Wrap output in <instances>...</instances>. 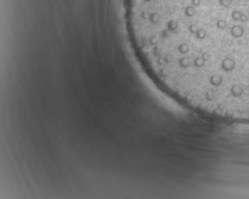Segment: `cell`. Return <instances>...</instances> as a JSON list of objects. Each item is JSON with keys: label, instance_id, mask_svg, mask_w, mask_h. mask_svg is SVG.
Here are the masks:
<instances>
[{"label": "cell", "instance_id": "obj_2", "mask_svg": "<svg viewBox=\"0 0 249 199\" xmlns=\"http://www.w3.org/2000/svg\"><path fill=\"white\" fill-rule=\"evenodd\" d=\"M230 34L233 38H241L244 34V29L241 25H236L232 26L230 29Z\"/></svg>", "mask_w": 249, "mask_h": 199}, {"label": "cell", "instance_id": "obj_6", "mask_svg": "<svg viewBox=\"0 0 249 199\" xmlns=\"http://www.w3.org/2000/svg\"><path fill=\"white\" fill-rule=\"evenodd\" d=\"M232 3H233V0H219L220 5L223 6V7H225V8L230 6Z\"/></svg>", "mask_w": 249, "mask_h": 199}, {"label": "cell", "instance_id": "obj_4", "mask_svg": "<svg viewBox=\"0 0 249 199\" xmlns=\"http://www.w3.org/2000/svg\"><path fill=\"white\" fill-rule=\"evenodd\" d=\"M216 26L219 29L224 30L225 28L227 27V22L224 19H219L217 21Z\"/></svg>", "mask_w": 249, "mask_h": 199}, {"label": "cell", "instance_id": "obj_8", "mask_svg": "<svg viewBox=\"0 0 249 199\" xmlns=\"http://www.w3.org/2000/svg\"><path fill=\"white\" fill-rule=\"evenodd\" d=\"M247 21H248V17H247V15L242 14V16H241V22H246Z\"/></svg>", "mask_w": 249, "mask_h": 199}, {"label": "cell", "instance_id": "obj_7", "mask_svg": "<svg viewBox=\"0 0 249 199\" xmlns=\"http://www.w3.org/2000/svg\"><path fill=\"white\" fill-rule=\"evenodd\" d=\"M192 5L197 7L200 5V0H192Z\"/></svg>", "mask_w": 249, "mask_h": 199}, {"label": "cell", "instance_id": "obj_5", "mask_svg": "<svg viewBox=\"0 0 249 199\" xmlns=\"http://www.w3.org/2000/svg\"><path fill=\"white\" fill-rule=\"evenodd\" d=\"M241 16H242V13H241L240 11L237 10L233 11V13H232V15H231L232 18H233L234 21H241Z\"/></svg>", "mask_w": 249, "mask_h": 199}, {"label": "cell", "instance_id": "obj_3", "mask_svg": "<svg viewBox=\"0 0 249 199\" xmlns=\"http://www.w3.org/2000/svg\"><path fill=\"white\" fill-rule=\"evenodd\" d=\"M184 14L187 17H192L196 14V9L195 8V6H188L184 10Z\"/></svg>", "mask_w": 249, "mask_h": 199}, {"label": "cell", "instance_id": "obj_1", "mask_svg": "<svg viewBox=\"0 0 249 199\" xmlns=\"http://www.w3.org/2000/svg\"><path fill=\"white\" fill-rule=\"evenodd\" d=\"M236 68V62L235 60L232 58L226 57L222 59L221 63V69L225 72H232Z\"/></svg>", "mask_w": 249, "mask_h": 199}]
</instances>
